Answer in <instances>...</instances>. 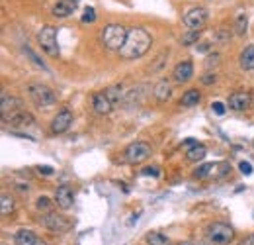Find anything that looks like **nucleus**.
<instances>
[{
	"mask_svg": "<svg viewBox=\"0 0 254 245\" xmlns=\"http://www.w3.org/2000/svg\"><path fill=\"white\" fill-rule=\"evenodd\" d=\"M246 28H248V18L246 14H238L236 16V22H235V32L238 36H244L246 34Z\"/></svg>",
	"mask_w": 254,
	"mask_h": 245,
	"instance_id": "obj_24",
	"label": "nucleus"
},
{
	"mask_svg": "<svg viewBox=\"0 0 254 245\" xmlns=\"http://www.w3.org/2000/svg\"><path fill=\"white\" fill-rule=\"evenodd\" d=\"M36 245H47V241H43V239H37V241H36Z\"/></svg>",
	"mask_w": 254,
	"mask_h": 245,
	"instance_id": "obj_41",
	"label": "nucleus"
},
{
	"mask_svg": "<svg viewBox=\"0 0 254 245\" xmlns=\"http://www.w3.org/2000/svg\"><path fill=\"white\" fill-rule=\"evenodd\" d=\"M151 45H153V38L147 30L131 28L129 34H127L123 47L119 49V57L121 59H139L151 49Z\"/></svg>",
	"mask_w": 254,
	"mask_h": 245,
	"instance_id": "obj_1",
	"label": "nucleus"
},
{
	"mask_svg": "<svg viewBox=\"0 0 254 245\" xmlns=\"http://www.w3.org/2000/svg\"><path fill=\"white\" fill-rule=\"evenodd\" d=\"M55 202H57L59 208L69 210V208L73 206V202H74V194H73V190H71L69 186H59L57 192H55Z\"/></svg>",
	"mask_w": 254,
	"mask_h": 245,
	"instance_id": "obj_16",
	"label": "nucleus"
},
{
	"mask_svg": "<svg viewBox=\"0 0 254 245\" xmlns=\"http://www.w3.org/2000/svg\"><path fill=\"white\" fill-rule=\"evenodd\" d=\"M219 61H221V55H219V53H213V55H209V57L205 59V67H207V69L217 67V65H219Z\"/></svg>",
	"mask_w": 254,
	"mask_h": 245,
	"instance_id": "obj_29",
	"label": "nucleus"
},
{
	"mask_svg": "<svg viewBox=\"0 0 254 245\" xmlns=\"http://www.w3.org/2000/svg\"><path fill=\"white\" fill-rule=\"evenodd\" d=\"M229 173H231L229 163H205L200 169H196L198 179H221V177H225Z\"/></svg>",
	"mask_w": 254,
	"mask_h": 245,
	"instance_id": "obj_8",
	"label": "nucleus"
},
{
	"mask_svg": "<svg viewBox=\"0 0 254 245\" xmlns=\"http://www.w3.org/2000/svg\"><path fill=\"white\" fill-rule=\"evenodd\" d=\"M78 6V0H57V4L53 6V16L57 18H69Z\"/></svg>",
	"mask_w": 254,
	"mask_h": 245,
	"instance_id": "obj_14",
	"label": "nucleus"
},
{
	"mask_svg": "<svg viewBox=\"0 0 254 245\" xmlns=\"http://www.w3.org/2000/svg\"><path fill=\"white\" fill-rule=\"evenodd\" d=\"M240 67L244 71H254V45H248L240 53Z\"/></svg>",
	"mask_w": 254,
	"mask_h": 245,
	"instance_id": "obj_18",
	"label": "nucleus"
},
{
	"mask_svg": "<svg viewBox=\"0 0 254 245\" xmlns=\"http://www.w3.org/2000/svg\"><path fill=\"white\" fill-rule=\"evenodd\" d=\"M39 222H41V225L45 229H49L53 233H65V231H69L73 227V222L69 218H65L61 214H55V212H49V214L41 216Z\"/></svg>",
	"mask_w": 254,
	"mask_h": 245,
	"instance_id": "obj_6",
	"label": "nucleus"
},
{
	"mask_svg": "<svg viewBox=\"0 0 254 245\" xmlns=\"http://www.w3.org/2000/svg\"><path fill=\"white\" fill-rule=\"evenodd\" d=\"M215 81H217V77H215V75H209V73L201 77V84H211V82H215Z\"/></svg>",
	"mask_w": 254,
	"mask_h": 245,
	"instance_id": "obj_34",
	"label": "nucleus"
},
{
	"mask_svg": "<svg viewBox=\"0 0 254 245\" xmlns=\"http://www.w3.org/2000/svg\"><path fill=\"white\" fill-rule=\"evenodd\" d=\"M200 36H201V32H200V30H190V32L182 38V43H184V45H194V43H198Z\"/></svg>",
	"mask_w": 254,
	"mask_h": 245,
	"instance_id": "obj_26",
	"label": "nucleus"
},
{
	"mask_svg": "<svg viewBox=\"0 0 254 245\" xmlns=\"http://www.w3.org/2000/svg\"><path fill=\"white\" fill-rule=\"evenodd\" d=\"M196 143H198V142H196V140H194V138H188V140H186V142H184V145H188V147H194V145H196Z\"/></svg>",
	"mask_w": 254,
	"mask_h": 245,
	"instance_id": "obj_38",
	"label": "nucleus"
},
{
	"mask_svg": "<svg viewBox=\"0 0 254 245\" xmlns=\"http://www.w3.org/2000/svg\"><path fill=\"white\" fill-rule=\"evenodd\" d=\"M200 98H201L200 90H198V88H192V90H188V92L182 96V106H196V104L200 102Z\"/></svg>",
	"mask_w": 254,
	"mask_h": 245,
	"instance_id": "obj_22",
	"label": "nucleus"
},
{
	"mask_svg": "<svg viewBox=\"0 0 254 245\" xmlns=\"http://www.w3.org/2000/svg\"><path fill=\"white\" fill-rule=\"evenodd\" d=\"M92 108L96 110V114H109L111 108H113V102L109 100L108 92H96L94 98H92Z\"/></svg>",
	"mask_w": 254,
	"mask_h": 245,
	"instance_id": "obj_12",
	"label": "nucleus"
},
{
	"mask_svg": "<svg viewBox=\"0 0 254 245\" xmlns=\"http://www.w3.org/2000/svg\"><path fill=\"white\" fill-rule=\"evenodd\" d=\"M166 57H168V51H163L157 59H155V65L151 67V73H155V71H161L163 67H164V61H166Z\"/></svg>",
	"mask_w": 254,
	"mask_h": 245,
	"instance_id": "obj_28",
	"label": "nucleus"
},
{
	"mask_svg": "<svg viewBox=\"0 0 254 245\" xmlns=\"http://www.w3.org/2000/svg\"><path fill=\"white\" fill-rule=\"evenodd\" d=\"M194 245H211L209 241H198V243H194Z\"/></svg>",
	"mask_w": 254,
	"mask_h": 245,
	"instance_id": "obj_40",
	"label": "nucleus"
},
{
	"mask_svg": "<svg viewBox=\"0 0 254 245\" xmlns=\"http://www.w3.org/2000/svg\"><path fill=\"white\" fill-rule=\"evenodd\" d=\"M28 94L32 96V100H34L37 106H49V104H53V102L57 100V94H55L49 86L37 84V82L28 86Z\"/></svg>",
	"mask_w": 254,
	"mask_h": 245,
	"instance_id": "obj_7",
	"label": "nucleus"
},
{
	"mask_svg": "<svg viewBox=\"0 0 254 245\" xmlns=\"http://www.w3.org/2000/svg\"><path fill=\"white\" fill-rule=\"evenodd\" d=\"M217 38L221 41H227V40H231V34H225V30H221V32H217Z\"/></svg>",
	"mask_w": 254,
	"mask_h": 245,
	"instance_id": "obj_37",
	"label": "nucleus"
},
{
	"mask_svg": "<svg viewBox=\"0 0 254 245\" xmlns=\"http://www.w3.org/2000/svg\"><path fill=\"white\" fill-rule=\"evenodd\" d=\"M250 106V94L248 92H235L229 96V108L235 112H244Z\"/></svg>",
	"mask_w": 254,
	"mask_h": 245,
	"instance_id": "obj_15",
	"label": "nucleus"
},
{
	"mask_svg": "<svg viewBox=\"0 0 254 245\" xmlns=\"http://www.w3.org/2000/svg\"><path fill=\"white\" fill-rule=\"evenodd\" d=\"M211 110H213L217 116H223V114H225V104H223V102H213V104H211Z\"/></svg>",
	"mask_w": 254,
	"mask_h": 245,
	"instance_id": "obj_31",
	"label": "nucleus"
},
{
	"mask_svg": "<svg viewBox=\"0 0 254 245\" xmlns=\"http://www.w3.org/2000/svg\"><path fill=\"white\" fill-rule=\"evenodd\" d=\"M0 212H2V216H8V214H12V210H14V200L8 196V194H2V198H0Z\"/></svg>",
	"mask_w": 254,
	"mask_h": 245,
	"instance_id": "obj_23",
	"label": "nucleus"
},
{
	"mask_svg": "<svg viewBox=\"0 0 254 245\" xmlns=\"http://www.w3.org/2000/svg\"><path fill=\"white\" fill-rule=\"evenodd\" d=\"M14 239H16V245H36L37 235H36L32 229H20V231L14 235Z\"/></svg>",
	"mask_w": 254,
	"mask_h": 245,
	"instance_id": "obj_19",
	"label": "nucleus"
},
{
	"mask_svg": "<svg viewBox=\"0 0 254 245\" xmlns=\"http://www.w3.org/2000/svg\"><path fill=\"white\" fill-rule=\"evenodd\" d=\"M147 243L149 245H170L168 235L161 233V231H149L147 233Z\"/></svg>",
	"mask_w": 254,
	"mask_h": 245,
	"instance_id": "obj_20",
	"label": "nucleus"
},
{
	"mask_svg": "<svg viewBox=\"0 0 254 245\" xmlns=\"http://www.w3.org/2000/svg\"><path fill=\"white\" fill-rule=\"evenodd\" d=\"M123 157H125L127 163H131V165L143 163L145 159L151 157V145L145 143V142H133L131 145H127V147H125Z\"/></svg>",
	"mask_w": 254,
	"mask_h": 245,
	"instance_id": "obj_5",
	"label": "nucleus"
},
{
	"mask_svg": "<svg viewBox=\"0 0 254 245\" xmlns=\"http://www.w3.org/2000/svg\"><path fill=\"white\" fill-rule=\"evenodd\" d=\"M238 167H240V171H242L244 175H252V165H250L248 161H242Z\"/></svg>",
	"mask_w": 254,
	"mask_h": 245,
	"instance_id": "obj_32",
	"label": "nucleus"
},
{
	"mask_svg": "<svg viewBox=\"0 0 254 245\" xmlns=\"http://www.w3.org/2000/svg\"><path fill=\"white\" fill-rule=\"evenodd\" d=\"M172 77H174L176 82H188L194 77V65H192V61H180L174 67Z\"/></svg>",
	"mask_w": 254,
	"mask_h": 245,
	"instance_id": "obj_13",
	"label": "nucleus"
},
{
	"mask_svg": "<svg viewBox=\"0 0 254 245\" xmlns=\"http://www.w3.org/2000/svg\"><path fill=\"white\" fill-rule=\"evenodd\" d=\"M36 208H37V210H49V208H51V200H49L47 196H41V198H37Z\"/></svg>",
	"mask_w": 254,
	"mask_h": 245,
	"instance_id": "obj_30",
	"label": "nucleus"
},
{
	"mask_svg": "<svg viewBox=\"0 0 254 245\" xmlns=\"http://www.w3.org/2000/svg\"><path fill=\"white\" fill-rule=\"evenodd\" d=\"M143 175H147V177H159V169L157 167H147V169H143Z\"/></svg>",
	"mask_w": 254,
	"mask_h": 245,
	"instance_id": "obj_35",
	"label": "nucleus"
},
{
	"mask_svg": "<svg viewBox=\"0 0 254 245\" xmlns=\"http://www.w3.org/2000/svg\"><path fill=\"white\" fill-rule=\"evenodd\" d=\"M240 245H254V233L246 235V237L242 239V243H240Z\"/></svg>",
	"mask_w": 254,
	"mask_h": 245,
	"instance_id": "obj_36",
	"label": "nucleus"
},
{
	"mask_svg": "<svg viewBox=\"0 0 254 245\" xmlns=\"http://www.w3.org/2000/svg\"><path fill=\"white\" fill-rule=\"evenodd\" d=\"M174 245H194V243H188V241H180V243H174Z\"/></svg>",
	"mask_w": 254,
	"mask_h": 245,
	"instance_id": "obj_42",
	"label": "nucleus"
},
{
	"mask_svg": "<svg viewBox=\"0 0 254 245\" xmlns=\"http://www.w3.org/2000/svg\"><path fill=\"white\" fill-rule=\"evenodd\" d=\"M153 94H155V98H157L159 102H166V100L170 98V94H172V86H170V82H168L166 79L159 81V82L155 84Z\"/></svg>",
	"mask_w": 254,
	"mask_h": 245,
	"instance_id": "obj_17",
	"label": "nucleus"
},
{
	"mask_svg": "<svg viewBox=\"0 0 254 245\" xmlns=\"http://www.w3.org/2000/svg\"><path fill=\"white\" fill-rule=\"evenodd\" d=\"M92 22H96V10H94L92 6H88V8H84L82 24H92Z\"/></svg>",
	"mask_w": 254,
	"mask_h": 245,
	"instance_id": "obj_27",
	"label": "nucleus"
},
{
	"mask_svg": "<svg viewBox=\"0 0 254 245\" xmlns=\"http://www.w3.org/2000/svg\"><path fill=\"white\" fill-rule=\"evenodd\" d=\"M209 49V43H200L198 45V51H207Z\"/></svg>",
	"mask_w": 254,
	"mask_h": 245,
	"instance_id": "obj_39",
	"label": "nucleus"
},
{
	"mask_svg": "<svg viewBox=\"0 0 254 245\" xmlns=\"http://www.w3.org/2000/svg\"><path fill=\"white\" fill-rule=\"evenodd\" d=\"M22 51H24V55H26V57H28V59L36 65V67H39V69H47V67L43 65V61H41V59H39V57L32 51V47H30V45H24V47H22Z\"/></svg>",
	"mask_w": 254,
	"mask_h": 245,
	"instance_id": "obj_25",
	"label": "nucleus"
},
{
	"mask_svg": "<svg viewBox=\"0 0 254 245\" xmlns=\"http://www.w3.org/2000/svg\"><path fill=\"white\" fill-rule=\"evenodd\" d=\"M71 126H73V114H71V110H61L53 118V122H51V132L53 134H65Z\"/></svg>",
	"mask_w": 254,
	"mask_h": 245,
	"instance_id": "obj_11",
	"label": "nucleus"
},
{
	"mask_svg": "<svg viewBox=\"0 0 254 245\" xmlns=\"http://www.w3.org/2000/svg\"><path fill=\"white\" fill-rule=\"evenodd\" d=\"M207 237L211 243H219V245H227L235 239V229L229 225V224H223V222H215L209 225L207 229Z\"/></svg>",
	"mask_w": 254,
	"mask_h": 245,
	"instance_id": "obj_4",
	"label": "nucleus"
},
{
	"mask_svg": "<svg viewBox=\"0 0 254 245\" xmlns=\"http://www.w3.org/2000/svg\"><path fill=\"white\" fill-rule=\"evenodd\" d=\"M37 171H39V175H45V177H49V175H53V173H55V171H53V167H47V165H43V167L39 165V167H37Z\"/></svg>",
	"mask_w": 254,
	"mask_h": 245,
	"instance_id": "obj_33",
	"label": "nucleus"
},
{
	"mask_svg": "<svg viewBox=\"0 0 254 245\" xmlns=\"http://www.w3.org/2000/svg\"><path fill=\"white\" fill-rule=\"evenodd\" d=\"M37 41L41 45V49L49 55V57H59V43H57V30L53 26H43L37 32Z\"/></svg>",
	"mask_w": 254,
	"mask_h": 245,
	"instance_id": "obj_3",
	"label": "nucleus"
},
{
	"mask_svg": "<svg viewBox=\"0 0 254 245\" xmlns=\"http://www.w3.org/2000/svg\"><path fill=\"white\" fill-rule=\"evenodd\" d=\"M127 34H129V30H127L125 26L121 24H108L104 30H102V41L104 45L109 49V51H119L127 40Z\"/></svg>",
	"mask_w": 254,
	"mask_h": 245,
	"instance_id": "obj_2",
	"label": "nucleus"
},
{
	"mask_svg": "<svg viewBox=\"0 0 254 245\" xmlns=\"http://www.w3.org/2000/svg\"><path fill=\"white\" fill-rule=\"evenodd\" d=\"M18 110H22V102L8 94V92H2V96H0V114H2V120L6 122L10 116H14Z\"/></svg>",
	"mask_w": 254,
	"mask_h": 245,
	"instance_id": "obj_10",
	"label": "nucleus"
},
{
	"mask_svg": "<svg viewBox=\"0 0 254 245\" xmlns=\"http://www.w3.org/2000/svg\"><path fill=\"white\" fill-rule=\"evenodd\" d=\"M205 153H207V149H205L201 143H196L194 147H190V149H188L186 157H188L190 161H201V159L205 157Z\"/></svg>",
	"mask_w": 254,
	"mask_h": 245,
	"instance_id": "obj_21",
	"label": "nucleus"
},
{
	"mask_svg": "<svg viewBox=\"0 0 254 245\" xmlns=\"http://www.w3.org/2000/svg\"><path fill=\"white\" fill-rule=\"evenodd\" d=\"M205 22H207V10L201 6L188 10L184 16V26L190 30H201L205 26Z\"/></svg>",
	"mask_w": 254,
	"mask_h": 245,
	"instance_id": "obj_9",
	"label": "nucleus"
}]
</instances>
